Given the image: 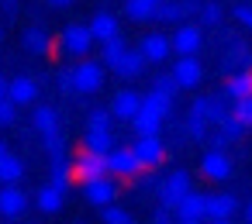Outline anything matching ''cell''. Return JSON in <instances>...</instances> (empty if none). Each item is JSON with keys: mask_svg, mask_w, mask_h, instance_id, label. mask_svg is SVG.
I'll list each match as a JSON object with an SVG mask.
<instances>
[{"mask_svg": "<svg viewBox=\"0 0 252 224\" xmlns=\"http://www.w3.org/2000/svg\"><path fill=\"white\" fill-rule=\"evenodd\" d=\"M169 114H173V97L149 90V93L142 97L138 111L131 114V124H135L138 135H159V131H162V121H166Z\"/></svg>", "mask_w": 252, "mask_h": 224, "instance_id": "1", "label": "cell"}, {"mask_svg": "<svg viewBox=\"0 0 252 224\" xmlns=\"http://www.w3.org/2000/svg\"><path fill=\"white\" fill-rule=\"evenodd\" d=\"M104 76H107V66L83 56V59L73 66V90L83 93V97H90V93H97V90L104 86Z\"/></svg>", "mask_w": 252, "mask_h": 224, "instance_id": "2", "label": "cell"}, {"mask_svg": "<svg viewBox=\"0 0 252 224\" xmlns=\"http://www.w3.org/2000/svg\"><path fill=\"white\" fill-rule=\"evenodd\" d=\"M104 162H107V172L114 179H135L142 172V162L135 159V152L131 148H121V145H111V152L104 155Z\"/></svg>", "mask_w": 252, "mask_h": 224, "instance_id": "3", "label": "cell"}, {"mask_svg": "<svg viewBox=\"0 0 252 224\" xmlns=\"http://www.w3.org/2000/svg\"><path fill=\"white\" fill-rule=\"evenodd\" d=\"M231 155H228V148H207L204 152V159H200V176L207 179V183H224L228 176H231Z\"/></svg>", "mask_w": 252, "mask_h": 224, "instance_id": "4", "label": "cell"}, {"mask_svg": "<svg viewBox=\"0 0 252 224\" xmlns=\"http://www.w3.org/2000/svg\"><path fill=\"white\" fill-rule=\"evenodd\" d=\"M90 45H94V35H90L87 25H66L63 35H59V49H63L66 56L83 59V56H90Z\"/></svg>", "mask_w": 252, "mask_h": 224, "instance_id": "5", "label": "cell"}, {"mask_svg": "<svg viewBox=\"0 0 252 224\" xmlns=\"http://www.w3.org/2000/svg\"><path fill=\"white\" fill-rule=\"evenodd\" d=\"M173 83H176V90H197L200 86V80H204V66H200V59L197 56H180L176 62H173Z\"/></svg>", "mask_w": 252, "mask_h": 224, "instance_id": "6", "label": "cell"}, {"mask_svg": "<svg viewBox=\"0 0 252 224\" xmlns=\"http://www.w3.org/2000/svg\"><path fill=\"white\" fill-rule=\"evenodd\" d=\"M135 159L142 162V169H159L166 162V145L159 135H138V141L131 145Z\"/></svg>", "mask_w": 252, "mask_h": 224, "instance_id": "7", "label": "cell"}, {"mask_svg": "<svg viewBox=\"0 0 252 224\" xmlns=\"http://www.w3.org/2000/svg\"><path fill=\"white\" fill-rule=\"evenodd\" d=\"M190 186H193V183H190V172H183V169L169 172V176H166V179H159V186H156V193H159V203L173 210V207L183 200V193H187Z\"/></svg>", "mask_w": 252, "mask_h": 224, "instance_id": "8", "label": "cell"}, {"mask_svg": "<svg viewBox=\"0 0 252 224\" xmlns=\"http://www.w3.org/2000/svg\"><path fill=\"white\" fill-rule=\"evenodd\" d=\"M114 196H118V179H114L111 172H100V176H94V179L83 183V200H87L90 207H104V203H111Z\"/></svg>", "mask_w": 252, "mask_h": 224, "instance_id": "9", "label": "cell"}, {"mask_svg": "<svg viewBox=\"0 0 252 224\" xmlns=\"http://www.w3.org/2000/svg\"><path fill=\"white\" fill-rule=\"evenodd\" d=\"M238 210V200L231 193H204V221L211 224H228Z\"/></svg>", "mask_w": 252, "mask_h": 224, "instance_id": "10", "label": "cell"}, {"mask_svg": "<svg viewBox=\"0 0 252 224\" xmlns=\"http://www.w3.org/2000/svg\"><path fill=\"white\" fill-rule=\"evenodd\" d=\"M200 45H204V28L200 25H180L169 38V49L176 56H197Z\"/></svg>", "mask_w": 252, "mask_h": 224, "instance_id": "11", "label": "cell"}, {"mask_svg": "<svg viewBox=\"0 0 252 224\" xmlns=\"http://www.w3.org/2000/svg\"><path fill=\"white\" fill-rule=\"evenodd\" d=\"M25 210H28V196H25V190L18 183H4V186H0V217L14 221Z\"/></svg>", "mask_w": 252, "mask_h": 224, "instance_id": "12", "label": "cell"}, {"mask_svg": "<svg viewBox=\"0 0 252 224\" xmlns=\"http://www.w3.org/2000/svg\"><path fill=\"white\" fill-rule=\"evenodd\" d=\"M173 217L180 224H200L204 221V193H197L193 186L183 193V200L173 207Z\"/></svg>", "mask_w": 252, "mask_h": 224, "instance_id": "13", "label": "cell"}, {"mask_svg": "<svg viewBox=\"0 0 252 224\" xmlns=\"http://www.w3.org/2000/svg\"><path fill=\"white\" fill-rule=\"evenodd\" d=\"M100 172H107L104 155L80 148V155L73 159V179H76V183H87V179H94V176H100Z\"/></svg>", "mask_w": 252, "mask_h": 224, "instance_id": "14", "label": "cell"}, {"mask_svg": "<svg viewBox=\"0 0 252 224\" xmlns=\"http://www.w3.org/2000/svg\"><path fill=\"white\" fill-rule=\"evenodd\" d=\"M138 52L145 56V62H166V59L173 56V49H169V35H162V31L145 35V38L138 42Z\"/></svg>", "mask_w": 252, "mask_h": 224, "instance_id": "15", "label": "cell"}, {"mask_svg": "<svg viewBox=\"0 0 252 224\" xmlns=\"http://www.w3.org/2000/svg\"><path fill=\"white\" fill-rule=\"evenodd\" d=\"M7 100H11L14 107L35 104V100H38V83H35L32 76H14V80L7 83Z\"/></svg>", "mask_w": 252, "mask_h": 224, "instance_id": "16", "label": "cell"}, {"mask_svg": "<svg viewBox=\"0 0 252 224\" xmlns=\"http://www.w3.org/2000/svg\"><path fill=\"white\" fill-rule=\"evenodd\" d=\"M21 45H25V52H32V56H52V49H56V42H52V35L45 31V28H25L21 31Z\"/></svg>", "mask_w": 252, "mask_h": 224, "instance_id": "17", "label": "cell"}, {"mask_svg": "<svg viewBox=\"0 0 252 224\" xmlns=\"http://www.w3.org/2000/svg\"><path fill=\"white\" fill-rule=\"evenodd\" d=\"M221 93H224L228 100H238V97H252V66H245V69H231V76L224 80Z\"/></svg>", "mask_w": 252, "mask_h": 224, "instance_id": "18", "label": "cell"}, {"mask_svg": "<svg viewBox=\"0 0 252 224\" xmlns=\"http://www.w3.org/2000/svg\"><path fill=\"white\" fill-rule=\"evenodd\" d=\"M145 56L138 52V49H125V56L118 59V66H114V73L121 76V80H138L142 73H145Z\"/></svg>", "mask_w": 252, "mask_h": 224, "instance_id": "19", "label": "cell"}, {"mask_svg": "<svg viewBox=\"0 0 252 224\" xmlns=\"http://www.w3.org/2000/svg\"><path fill=\"white\" fill-rule=\"evenodd\" d=\"M138 104H142V93H135V90H118L107 111H111L118 121H131V114L138 111Z\"/></svg>", "mask_w": 252, "mask_h": 224, "instance_id": "20", "label": "cell"}, {"mask_svg": "<svg viewBox=\"0 0 252 224\" xmlns=\"http://www.w3.org/2000/svg\"><path fill=\"white\" fill-rule=\"evenodd\" d=\"M245 66H252V52L245 49V42L231 38V42H228V52H224V59H221V69L231 73V69H245Z\"/></svg>", "mask_w": 252, "mask_h": 224, "instance_id": "21", "label": "cell"}, {"mask_svg": "<svg viewBox=\"0 0 252 224\" xmlns=\"http://www.w3.org/2000/svg\"><path fill=\"white\" fill-rule=\"evenodd\" d=\"M87 28H90L94 42H104V38H111V35H118V31H121V28H118V14H111V11H100V14H94Z\"/></svg>", "mask_w": 252, "mask_h": 224, "instance_id": "22", "label": "cell"}, {"mask_svg": "<svg viewBox=\"0 0 252 224\" xmlns=\"http://www.w3.org/2000/svg\"><path fill=\"white\" fill-rule=\"evenodd\" d=\"M111 145H114L111 128H87V131H83V148H87V152L107 155V152H111Z\"/></svg>", "mask_w": 252, "mask_h": 224, "instance_id": "23", "label": "cell"}, {"mask_svg": "<svg viewBox=\"0 0 252 224\" xmlns=\"http://www.w3.org/2000/svg\"><path fill=\"white\" fill-rule=\"evenodd\" d=\"M63 200H66V193L56 190L52 183H45V186L35 193V207H38L42 214H59V210H63Z\"/></svg>", "mask_w": 252, "mask_h": 224, "instance_id": "24", "label": "cell"}, {"mask_svg": "<svg viewBox=\"0 0 252 224\" xmlns=\"http://www.w3.org/2000/svg\"><path fill=\"white\" fill-rule=\"evenodd\" d=\"M125 49H128V42H125V35L118 31V35H111V38H104L100 42V62L107 66V69H114L118 66V59L125 56Z\"/></svg>", "mask_w": 252, "mask_h": 224, "instance_id": "25", "label": "cell"}, {"mask_svg": "<svg viewBox=\"0 0 252 224\" xmlns=\"http://www.w3.org/2000/svg\"><path fill=\"white\" fill-rule=\"evenodd\" d=\"M32 128H35L38 135L59 131V114H56V107H49V104H38V107H35V114H32Z\"/></svg>", "mask_w": 252, "mask_h": 224, "instance_id": "26", "label": "cell"}, {"mask_svg": "<svg viewBox=\"0 0 252 224\" xmlns=\"http://www.w3.org/2000/svg\"><path fill=\"white\" fill-rule=\"evenodd\" d=\"M49 183L56 186V190H69V183H73V162H66V155H56L52 159V169H49Z\"/></svg>", "mask_w": 252, "mask_h": 224, "instance_id": "27", "label": "cell"}, {"mask_svg": "<svg viewBox=\"0 0 252 224\" xmlns=\"http://www.w3.org/2000/svg\"><path fill=\"white\" fill-rule=\"evenodd\" d=\"M21 176H25V162L18 155L4 152L0 155V183H21Z\"/></svg>", "mask_w": 252, "mask_h": 224, "instance_id": "28", "label": "cell"}, {"mask_svg": "<svg viewBox=\"0 0 252 224\" xmlns=\"http://www.w3.org/2000/svg\"><path fill=\"white\" fill-rule=\"evenodd\" d=\"M152 21H162V25H180V21H183V11H180V0H156V11H152Z\"/></svg>", "mask_w": 252, "mask_h": 224, "instance_id": "29", "label": "cell"}, {"mask_svg": "<svg viewBox=\"0 0 252 224\" xmlns=\"http://www.w3.org/2000/svg\"><path fill=\"white\" fill-rule=\"evenodd\" d=\"M156 0H125V14L128 21H152Z\"/></svg>", "mask_w": 252, "mask_h": 224, "instance_id": "30", "label": "cell"}, {"mask_svg": "<svg viewBox=\"0 0 252 224\" xmlns=\"http://www.w3.org/2000/svg\"><path fill=\"white\" fill-rule=\"evenodd\" d=\"M228 111H231V107H228V97H224V93H214V97H207L204 117H207V124H218V121H221Z\"/></svg>", "mask_w": 252, "mask_h": 224, "instance_id": "31", "label": "cell"}, {"mask_svg": "<svg viewBox=\"0 0 252 224\" xmlns=\"http://www.w3.org/2000/svg\"><path fill=\"white\" fill-rule=\"evenodd\" d=\"M214 128H218V131H221V135H224L228 141H238V138H242V135L249 131V128H245V124H242V121H238V117H235L231 111H228V114H224V117H221V121H218Z\"/></svg>", "mask_w": 252, "mask_h": 224, "instance_id": "32", "label": "cell"}, {"mask_svg": "<svg viewBox=\"0 0 252 224\" xmlns=\"http://www.w3.org/2000/svg\"><path fill=\"white\" fill-rule=\"evenodd\" d=\"M197 18H200V28H218V25L224 21V11H221V4H214V0H207V4H200Z\"/></svg>", "mask_w": 252, "mask_h": 224, "instance_id": "33", "label": "cell"}, {"mask_svg": "<svg viewBox=\"0 0 252 224\" xmlns=\"http://www.w3.org/2000/svg\"><path fill=\"white\" fill-rule=\"evenodd\" d=\"M183 128H187V138H190V141H204L207 131H211L207 117H200V114H193V111L187 114V124H183Z\"/></svg>", "mask_w": 252, "mask_h": 224, "instance_id": "34", "label": "cell"}, {"mask_svg": "<svg viewBox=\"0 0 252 224\" xmlns=\"http://www.w3.org/2000/svg\"><path fill=\"white\" fill-rule=\"evenodd\" d=\"M231 114H235L245 128H252V97H238V100H231Z\"/></svg>", "mask_w": 252, "mask_h": 224, "instance_id": "35", "label": "cell"}, {"mask_svg": "<svg viewBox=\"0 0 252 224\" xmlns=\"http://www.w3.org/2000/svg\"><path fill=\"white\" fill-rule=\"evenodd\" d=\"M42 141H45V152L56 159V155H66V138H63V131H49V135H42Z\"/></svg>", "mask_w": 252, "mask_h": 224, "instance_id": "36", "label": "cell"}, {"mask_svg": "<svg viewBox=\"0 0 252 224\" xmlns=\"http://www.w3.org/2000/svg\"><path fill=\"white\" fill-rule=\"evenodd\" d=\"M100 217H104L107 224H131V214H128V210H121V207H114V200H111V203H104Z\"/></svg>", "mask_w": 252, "mask_h": 224, "instance_id": "37", "label": "cell"}, {"mask_svg": "<svg viewBox=\"0 0 252 224\" xmlns=\"http://www.w3.org/2000/svg\"><path fill=\"white\" fill-rule=\"evenodd\" d=\"M135 179H138V190H145V193H156V186H159V179H162V176H159L156 169H142Z\"/></svg>", "mask_w": 252, "mask_h": 224, "instance_id": "38", "label": "cell"}, {"mask_svg": "<svg viewBox=\"0 0 252 224\" xmlns=\"http://www.w3.org/2000/svg\"><path fill=\"white\" fill-rule=\"evenodd\" d=\"M14 121H18V107L7 97H0V128H11Z\"/></svg>", "mask_w": 252, "mask_h": 224, "instance_id": "39", "label": "cell"}, {"mask_svg": "<svg viewBox=\"0 0 252 224\" xmlns=\"http://www.w3.org/2000/svg\"><path fill=\"white\" fill-rule=\"evenodd\" d=\"M152 90H156V93H166V97H176V83H173L169 73H159V76L152 80Z\"/></svg>", "mask_w": 252, "mask_h": 224, "instance_id": "40", "label": "cell"}, {"mask_svg": "<svg viewBox=\"0 0 252 224\" xmlns=\"http://www.w3.org/2000/svg\"><path fill=\"white\" fill-rule=\"evenodd\" d=\"M111 124H114L111 111H90V117H87V128H111Z\"/></svg>", "mask_w": 252, "mask_h": 224, "instance_id": "41", "label": "cell"}, {"mask_svg": "<svg viewBox=\"0 0 252 224\" xmlns=\"http://www.w3.org/2000/svg\"><path fill=\"white\" fill-rule=\"evenodd\" d=\"M56 86H59L63 93H76V90H73V69H59V73H56Z\"/></svg>", "mask_w": 252, "mask_h": 224, "instance_id": "42", "label": "cell"}, {"mask_svg": "<svg viewBox=\"0 0 252 224\" xmlns=\"http://www.w3.org/2000/svg\"><path fill=\"white\" fill-rule=\"evenodd\" d=\"M235 21L252 31V4H238V7H235Z\"/></svg>", "mask_w": 252, "mask_h": 224, "instance_id": "43", "label": "cell"}, {"mask_svg": "<svg viewBox=\"0 0 252 224\" xmlns=\"http://www.w3.org/2000/svg\"><path fill=\"white\" fill-rule=\"evenodd\" d=\"M204 141H207L211 148H228V145H231V141H228L221 131H207V138H204Z\"/></svg>", "mask_w": 252, "mask_h": 224, "instance_id": "44", "label": "cell"}, {"mask_svg": "<svg viewBox=\"0 0 252 224\" xmlns=\"http://www.w3.org/2000/svg\"><path fill=\"white\" fill-rule=\"evenodd\" d=\"M180 11H183V21H187V18H197L200 0H180Z\"/></svg>", "mask_w": 252, "mask_h": 224, "instance_id": "45", "label": "cell"}, {"mask_svg": "<svg viewBox=\"0 0 252 224\" xmlns=\"http://www.w3.org/2000/svg\"><path fill=\"white\" fill-rule=\"evenodd\" d=\"M152 221H156V224H169V221H173V210H169V207H162V203H159V210H156V214H152Z\"/></svg>", "mask_w": 252, "mask_h": 224, "instance_id": "46", "label": "cell"}, {"mask_svg": "<svg viewBox=\"0 0 252 224\" xmlns=\"http://www.w3.org/2000/svg\"><path fill=\"white\" fill-rule=\"evenodd\" d=\"M18 7H21V0H0V11H4L7 18H14V14H18Z\"/></svg>", "mask_w": 252, "mask_h": 224, "instance_id": "47", "label": "cell"}, {"mask_svg": "<svg viewBox=\"0 0 252 224\" xmlns=\"http://www.w3.org/2000/svg\"><path fill=\"white\" fill-rule=\"evenodd\" d=\"M45 4H49V7H69L73 0H45Z\"/></svg>", "mask_w": 252, "mask_h": 224, "instance_id": "48", "label": "cell"}, {"mask_svg": "<svg viewBox=\"0 0 252 224\" xmlns=\"http://www.w3.org/2000/svg\"><path fill=\"white\" fill-rule=\"evenodd\" d=\"M0 97H7V80L0 76Z\"/></svg>", "mask_w": 252, "mask_h": 224, "instance_id": "49", "label": "cell"}, {"mask_svg": "<svg viewBox=\"0 0 252 224\" xmlns=\"http://www.w3.org/2000/svg\"><path fill=\"white\" fill-rule=\"evenodd\" d=\"M245 221L252 224V200H249V207H245Z\"/></svg>", "mask_w": 252, "mask_h": 224, "instance_id": "50", "label": "cell"}, {"mask_svg": "<svg viewBox=\"0 0 252 224\" xmlns=\"http://www.w3.org/2000/svg\"><path fill=\"white\" fill-rule=\"evenodd\" d=\"M4 152H7V145H4V141H0V155H4Z\"/></svg>", "mask_w": 252, "mask_h": 224, "instance_id": "51", "label": "cell"}, {"mask_svg": "<svg viewBox=\"0 0 252 224\" xmlns=\"http://www.w3.org/2000/svg\"><path fill=\"white\" fill-rule=\"evenodd\" d=\"M0 42H4V25H0Z\"/></svg>", "mask_w": 252, "mask_h": 224, "instance_id": "52", "label": "cell"}]
</instances>
